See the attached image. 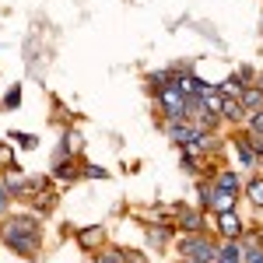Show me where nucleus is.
<instances>
[{
    "mask_svg": "<svg viewBox=\"0 0 263 263\" xmlns=\"http://www.w3.org/2000/svg\"><path fill=\"white\" fill-rule=\"evenodd\" d=\"M179 253H182L186 263H218V246L207 242L200 232H197V235H186L179 242Z\"/></svg>",
    "mask_w": 263,
    "mask_h": 263,
    "instance_id": "f257e3e1",
    "label": "nucleus"
},
{
    "mask_svg": "<svg viewBox=\"0 0 263 263\" xmlns=\"http://www.w3.org/2000/svg\"><path fill=\"white\" fill-rule=\"evenodd\" d=\"M158 102H162V109H165V116H168V120H186V95H182L179 81L168 84L162 95H158Z\"/></svg>",
    "mask_w": 263,
    "mask_h": 263,
    "instance_id": "f03ea898",
    "label": "nucleus"
},
{
    "mask_svg": "<svg viewBox=\"0 0 263 263\" xmlns=\"http://www.w3.org/2000/svg\"><path fill=\"white\" fill-rule=\"evenodd\" d=\"M0 239L11 246L14 253H21V256H35L39 253V242H42V235H25V232H0Z\"/></svg>",
    "mask_w": 263,
    "mask_h": 263,
    "instance_id": "7ed1b4c3",
    "label": "nucleus"
},
{
    "mask_svg": "<svg viewBox=\"0 0 263 263\" xmlns=\"http://www.w3.org/2000/svg\"><path fill=\"white\" fill-rule=\"evenodd\" d=\"M165 134H168V141H172V144L186 147V144L200 134V126H190V123H182V120H168V123H165Z\"/></svg>",
    "mask_w": 263,
    "mask_h": 263,
    "instance_id": "20e7f679",
    "label": "nucleus"
},
{
    "mask_svg": "<svg viewBox=\"0 0 263 263\" xmlns=\"http://www.w3.org/2000/svg\"><path fill=\"white\" fill-rule=\"evenodd\" d=\"M218 232H221V239H239L242 235V218L235 211H221L218 214Z\"/></svg>",
    "mask_w": 263,
    "mask_h": 263,
    "instance_id": "39448f33",
    "label": "nucleus"
},
{
    "mask_svg": "<svg viewBox=\"0 0 263 263\" xmlns=\"http://www.w3.org/2000/svg\"><path fill=\"white\" fill-rule=\"evenodd\" d=\"M176 221L190 232V235H197V232H203V218H200V211H190V207H176Z\"/></svg>",
    "mask_w": 263,
    "mask_h": 263,
    "instance_id": "423d86ee",
    "label": "nucleus"
},
{
    "mask_svg": "<svg viewBox=\"0 0 263 263\" xmlns=\"http://www.w3.org/2000/svg\"><path fill=\"white\" fill-rule=\"evenodd\" d=\"M4 232H25V235H42V228L35 218H28V214H18V218H11V221L4 224Z\"/></svg>",
    "mask_w": 263,
    "mask_h": 263,
    "instance_id": "0eeeda50",
    "label": "nucleus"
},
{
    "mask_svg": "<svg viewBox=\"0 0 263 263\" xmlns=\"http://www.w3.org/2000/svg\"><path fill=\"white\" fill-rule=\"evenodd\" d=\"M168 239H172V224L158 221V224H151V228H147V242H151V246H165Z\"/></svg>",
    "mask_w": 263,
    "mask_h": 263,
    "instance_id": "6e6552de",
    "label": "nucleus"
},
{
    "mask_svg": "<svg viewBox=\"0 0 263 263\" xmlns=\"http://www.w3.org/2000/svg\"><path fill=\"white\" fill-rule=\"evenodd\" d=\"M221 116L228 123H242L246 120V105L239 99H224V109H221Z\"/></svg>",
    "mask_w": 263,
    "mask_h": 263,
    "instance_id": "1a4fd4ad",
    "label": "nucleus"
},
{
    "mask_svg": "<svg viewBox=\"0 0 263 263\" xmlns=\"http://www.w3.org/2000/svg\"><path fill=\"white\" fill-rule=\"evenodd\" d=\"M239 102L246 105V112H256V109H263V88H246L242 95H239Z\"/></svg>",
    "mask_w": 263,
    "mask_h": 263,
    "instance_id": "9d476101",
    "label": "nucleus"
},
{
    "mask_svg": "<svg viewBox=\"0 0 263 263\" xmlns=\"http://www.w3.org/2000/svg\"><path fill=\"white\" fill-rule=\"evenodd\" d=\"M78 242H81V249H95L102 242V228H81L78 232Z\"/></svg>",
    "mask_w": 263,
    "mask_h": 263,
    "instance_id": "9b49d317",
    "label": "nucleus"
},
{
    "mask_svg": "<svg viewBox=\"0 0 263 263\" xmlns=\"http://www.w3.org/2000/svg\"><path fill=\"white\" fill-rule=\"evenodd\" d=\"M218 91H221L224 99H232V95L239 99V95H242V91H246V84H242V78H239V74H232V78H228V81H224L221 88H218Z\"/></svg>",
    "mask_w": 263,
    "mask_h": 263,
    "instance_id": "f8f14e48",
    "label": "nucleus"
},
{
    "mask_svg": "<svg viewBox=\"0 0 263 263\" xmlns=\"http://www.w3.org/2000/svg\"><path fill=\"white\" fill-rule=\"evenodd\" d=\"M214 186H221V190H228V193H239V186H242V182H239V176H235L232 168H224L221 176L214 179Z\"/></svg>",
    "mask_w": 263,
    "mask_h": 263,
    "instance_id": "ddd939ff",
    "label": "nucleus"
},
{
    "mask_svg": "<svg viewBox=\"0 0 263 263\" xmlns=\"http://www.w3.org/2000/svg\"><path fill=\"white\" fill-rule=\"evenodd\" d=\"M235 151H239V158H242L246 168H253V165H256V151L249 147V141H246V137H239V141H235Z\"/></svg>",
    "mask_w": 263,
    "mask_h": 263,
    "instance_id": "4468645a",
    "label": "nucleus"
},
{
    "mask_svg": "<svg viewBox=\"0 0 263 263\" xmlns=\"http://www.w3.org/2000/svg\"><path fill=\"white\" fill-rule=\"evenodd\" d=\"M57 179H78V168H74V158H70V155H67V162H63V158H57Z\"/></svg>",
    "mask_w": 263,
    "mask_h": 263,
    "instance_id": "2eb2a0df",
    "label": "nucleus"
},
{
    "mask_svg": "<svg viewBox=\"0 0 263 263\" xmlns=\"http://www.w3.org/2000/svg\"><path fill=\"white\" fill-rule=\"evenodd\" d=\"M246 193H249V200L256 203V207H263V179H253L246 186Z\"/></svg>",
    "mask_w": 263,
    "mask_h": 263,
    "instance_id": "dca6fc26",
    "label": "nucleus"
},
{
    "mask_svg": "<svg viewBox=\"0 0 263 263\" xmlns=\"http://www.w3.org/2000/svg\"><path fill=\"white\" fill-rule=\"evenodd\" d=\"M242 263H263V249H260V246H249V249H242Z\"/></svg>",
    "mask_w": 263,
    "mask_h": 263,
    "instance_id": "f3484780",
    "label": "nucleus"
},
{
    "mask_svg": "<svg viewBox=\"0 0 263 263\" xmlns=\"http://www.w3.org/2000/svg\"><path fill=\"white\" fill-rule=\"evenodd\" d=\"M95 263H126V260H123V249H109V253H102Z\"/></svg>",
    "mask_w": 263,
    "mask_h": 263,
    "instance_id": "a211bd4d",
    "label": "nucleus"
},
{
    "mask_svg": "<svg viewBox=\"0 0 263 263\" xmlns=\"http://www.w3.org/2000/svg\"><path fill=\"white\" fill-rule=\"evenodd\" d=\"M81 176H88V179H105L109 172H105V168H99V165H84V172H81Z\"/></svg>",
    "mask_w": 263,
    "mask_h": 263,
    "instance_id": "6ab92c4d",
    "label": "nucleus"
},
{
    "mask_svg": "<svg viewBox=\"0 0 263 263\" xmlns=\"http://www.w3.org/2000/svg\"><path fill=\"white\" fill-rule=\"evenodd\" d=\"M249 126H253V134H263V109H256V112L249 116Z\"/></svg>",
    "mask_w": 263,
    "mask_h": 263,
    "instance_id": "aec40b11",
    "label": "nucleus"
},
{
    "mask_svg": "<svg viewBox=\"0 0 263 263\" xmlns=\"http://www.w3.org/2000/svg\"><path fill=\"white\" fill-rule=\"evenodd\" d=\"M18 102H21V91L14 88V91H7V99H4V109H18Z\"/></svg>",
    "mask_w": 263,
    "mask_h": 263,
    "instance_id": "412c9836",
    "label": "nucleus"
},
{
    "mask_svg": "<svg viewBox=\"0 0 263 263\" xmlns=\"http://www.w3.org/2000/svg\"><path fill=\"white\" fill-rule=\"evenodd\" d=\"M7 200H11V190H7V182L0 179V214L7 211Z\"/></svg>",
    "mask_w": 263,
    "mask_h": 263,
    "instance_id": "4be33fe9",
    "label": "nucleus"
},
{
    "mask_svg": "<svg viewBox=\"0 0 263 263\" xmlns=\"http://www.w3.org/2000/svg\"><path fill=\"white\" fill-rule=\"evenodd\" d=\"M14 141H18L21 147H35V137H32V134H14Z\"/></svg>",
    "mask_w": 263,
    "mask_h": 263,
    "instance_id": "5701e85b",
    "label": "nucleus"
},
{
    "mask_svg": "<svg viewBox=\"0 0 263 263\" xmlns=\"http://www.w3.org/2000/svg\"><path fill=\"white\" fill-rule=\"evenodd\" d=\"M0 242H4V239H0Z\"/></svg>",
    "mask_w": 263,
    "mask_h": 263,
    "instance_id": "b1692460",
    "label": "nucleus"
}]
</instances>
